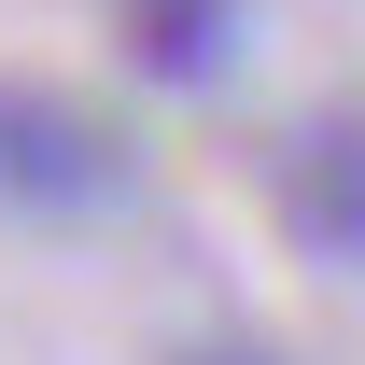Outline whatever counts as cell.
I'll list each match as a JSON object with an SVG mask.
<instances>
[{
	"label": "cell",
	"mask_w": 365,
	"mask_h": 365,
	"mask_svg": "<svg viewBox=\"0 0 365 365\" xmlns=\"http://www.w3.org/2000/svg\"><path fill=\"white\" fill-rule=\"evenodd\" d=\"M182 365H267V351H182Z\"/></svg>",
	"instance_id": "4"
},
{
	"label": "cell",
	"mask_w": 365,
	"mask_h": 365,
	"mask_svg": "<svg viewBox=\"0 0 365 365\" xmlns=\"http://www.w3.org/2000/svg\"><path fill=\"white\" fill-rule=\"evenodd\" d=\"M127 43H140V71L211 85L225 71V0H127Z\"/></svg>",
	"instance_id": "3"
},
{
	"label": "cell",
	"mask_w": 365,
	"mask_h": 365,
	"mask_svg": "<svg viewBox=\"0 0 365 365\" xmlns=\"http://www.w3.org/2000/svg\"><path fill=\"white\" fill-rule=\"evenodd\" d=\"M113 182H127V140L98 127V113L0 85V197H14V211H98Z\"/></svg>",
	"instance_id": "1"
},
{
	"label": "cell",
	"mask_w": 365,
	"mask_h": 365,
	"mask_svg": "<svg viewBox=\"0 0 365 365\" xmlns=\"http://www.w3.org/2000/svg\"><path fill=\"white\" fill-rule=\"evenodd\" d=\"M281 197H295L309 253L365 267V127H309V140H295V169H281Z\"/></svg>",
	"instance_id": "2"
}]
</instances>
